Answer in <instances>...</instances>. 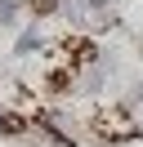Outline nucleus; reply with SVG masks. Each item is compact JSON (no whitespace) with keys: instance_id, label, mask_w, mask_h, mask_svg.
Returning a JSON list of instances; mask_svg holds the SVG:
<instances>
[{"instance_id":"1","label":"nucleus","mask_w":143,"mask_h":147,"mask_svg":"<svg viewBox=\"0 0 143 147\" xmlns=\"http://www.w3.org/2000/svg\"><path fill=\"white\" fill-rule=\"evenodd\" d=\"M63 18L76 31L94 36V31H107L116 22V0H63Z\"/></svg>"},{"instance_id":"2","label":"nucleus","mask_w":143,"mask_h":147,"mask_svg":"<svg viewBox=\"0 0 143 147\" xmlns=\"http://www.w3.org/2000/svg\"><path fill=\"white\" fill-rule=\"evenodd\" d=\"M94 129L107 138V143H130V138L143 129V116L130 107V102H121V107H103V111L94 116Z\"/></svg>"},{"instance_id":"3","label":"nucleus","mask_w":143,"mask_h":147,"mask_svg":"<svg viewBox=\"0 0 143 147\" xmlns=\"http://www.w3.org/2000/svg\"><path fill=\"white\" fill-rule=\"evenodd\" d=\"M40 45H45V36H40V27H27L22 36H18V45H14V54H18V58H27V54H31V49H40Z\"/></svg>"},{"instance_id":"4","label":"nucleus","mask_w":143,"mask_h":147,"mask_svg":"<svg viewBox=\"0 0 143 147\" xmlns=\"http://www.w3.org/2000/svg\"><path fill=\"white\" fill-rule=\"evenodd\" d=\"M18 18V0H0V22H14Z\"/></svg>"},{"instance_id":"5","label":"nucleus","mask_w":143,"mask_h":147,"mask_svg":"<svg viewBox=\"0 0 143 147\" xmlns=\"http://www.w3.org/2000/svg\"><path fill=\"white\" fill-rule=\"evenodd\" d=\"M130 107H134V111H139V116H143V85H139V89L130 94Z\"/></svg>"}]
</instances>
